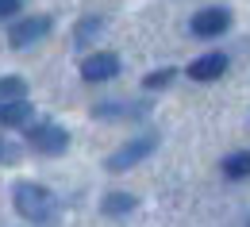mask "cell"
I'll return each instance as SVG.
<instances>
[{
    "instance_id": "cell-8",
    "label": "cell",
    "mask_w": 250,
    "mask_h": 227,
    "mask_svg": "<svg viewBox=\"0 0 250 227\" xmlns=\"http://www.w3.org/2000/svg\"><path fill=\"white\" fill-rule=\"evenodd\" d=\"M27 120H31V104H27V100L0 104V127H23Z\"/></svg>"
},
{
    "instance_id": "cell-11",
    "label": "cell",
    "mask_w": 250,
    "mask_h": 227,
    "mask_svg": "<svg viewBox=\"0 0 250 227\" xmlns=\"http://www.w3.org/2000/svg\"><path fill=\"white\" fill-rule=\"evenodd\" d=\"M27 97V81L23 77H0V104H12V100Z\"/></svg>"
},
{
    "instance_id": "cell-13",
    "label": "cell",
    "mask_w": 250,
    "mask_h": 227,
    "mask_svg": "<svg viewBox=\"0 0 250 227\" xmlns=\"http://www.w3.org/2000/svg\"><path fill=\"white\" fill-rule=\"evenodd\" d=\"M173 77H177V69H169V65H166V69H154V73H146V77H143V85H146V89H166Z\"/></svg>"
},
{
    "instance_id": "cell-1",
    "label": "cell",
    "mask_w": 250,
    "mask_h": 227,
    "mask_svg": "<svg viewBox=\"0 0 250 227\" xmlns=\"http://www.w3.org/2000/svg\"><path fill=\"white\" fill-rule=\"evenodd\" d=\"M12 200H16L20 216H27L31 224H50L54 220V196H50V189H42V185L20 181L12 189Z\"/></svg>"
},
{
    "instance_id": "cell-2",
    "label": "cell",
    "mask_w": 250,
    "mask_h": 227,
    "mask_svg": "<svg viewBox=\"0 0 250 227\" xmlns=\"http://www.w3.org/2000/svg\"><path fill=\"white\" fill-rule=\"evenodd\" d=\"M46 35H50V16H23V20H16L8 27V42L16 50H27L31 42L46 39Z\"/></svg>"
},
{
    "instance_id": "cell-9",
    "label": "cell",
    "mask_w": 250,
    "mask_h": 227,
    "mask_svg": "<svg viewBox=\"0 0 250 227\" xmlns=\"http://www.w3.org/2000/svg\"><path fill=\"white\" fill-rule=\"evenodd\" d=\"M223 177H231V181H247V177H250V150L227 154V158H223Z\"/></svg>"
},
{
    "instance_id": "cell-10",
    "label": "cell",
    "mask_w": 250,
    "mask_h": 227,
    "mask_svg": "<svg viewBox=\"0 0 250 227\" xmlns=\"http://www.w3.org/2000/svg\"><path fill=\"white\" fill-rule=\"evenodd\" d=\"M135 204H139V200H135L131 193H108V196H104V204H100V208H104L108 216H127V212H131Z\"/></svg>"
},
{
    "instance_id": "cell-12",
    "label": "cell",
    "mask_w": 250,
    "mask_h": 227,
    "mask_svg": "<svg viewBox=\"0 0 250 227\" xmlns=\"http://www.w3.org/2000/svg\"><path fill=\"white\" fill-rule=\"evenodd\" d=\"M100 27H104V20H100V16H89V20H81V27L73 31V42H77V46H85V42H89V39L100 31Z\"/></svg>"
},
{
    "instance_id": "cell-14",
    "label": "cell",
    "mask_w": 250,
    "mask_h": 227,
    "mask_svg": "<svg viewBox=\"0 0 250 227\" xmlns=\"http://www.w3.org/2000/svg\"><path fill=\"white\" fill-rule=\"evenodd\" d=\"M23 8V0H0V20H16Z\"/></svg>"
},
{
    "instance_id": "cell-6",
    "label": "cell",
    "mask_w": 250,
    "mask_h": 227,
    "mask_svg": "<svg viewBox=\"0 0 250 227\" xmlns=\"http://www.w3.org/2000/svg\"><path fill=\"white\" fill-rule=\"evenodd\" d=\"M227 27H231V12L227 8H204V12L192 16V35H200V39H216Z\"/></svg>"
},
{
    "instance_id": "cell-5",
    "label": "cell",
    "mask_w": 250,
    "mask_h": 227,
    "mask_svg": "<svg viewBox=\"0 0 250 227\" xmlns=\"http://www.w3.org/2000/svg\"><path fill=\"white\" fill-rule=\"evenodd\" d=\"M116 73H120V58H116L112 50H96V54H89V58L81 62V77H85V81H93V85L112 81Z\"/></svg>"
},
{
    "instance_id": "cell-4",
    "label": "cell",
    "mask_w": 250,
    "mask_h": 227,
    "mask_svg": "<svg viewBox=\"0 0 250 227\" xmlns=\"http://www.w3.org/2000/svg\"><path fill=\"white\" fill-rule=\"evenodd\" d=\"M27 146H35L39 154H62L69 146V135L58 124H39V127L27 131Z\"/></svg>"
},
{
    "instance_id": "cell-3",
    "label": "cell",
    "mask_w": 250,
    "mask_h": 227,
    "mask_svg": "<svg viewBox=\"0 0 250 227\" xmlns=\"http://www.w3.org/2000/svg\"><path fill=\"white\" fill-rule=\"evenodd\" d=\"M154 146H158V139H154V135L131 139V143H127L124 150H116V154H112V158H108L104 165H108L112 173H124V169H131V165H139L143 158H146V154H154Z\"/></svg>"
},
{
    "instance_id": "cell-15",
    "label": "cell",
    "mask_w": 250,
    "mask_h": 227,
    "mask_svg": "<svg viewBox=\"0 0 250 227\" xmlns=\"http://www.w3.org/2000/svg\"><path fill=\"white\" fill-rule=\"evenodd\" d=\"M0 162H16V146H8L4 139H0Z\"/></svg>"
},
{
    "instance_id": "cell-7",
    "label": "cell",
    "mask_w": 250,
    "mask_h": 227,
    "mask_svg": "<svg viewBox=\"0 0 250 227\" xmlns=\"http://www.w3.org/2000/svg\"><path fill=\"white\" fill-rule=\"evenodd\" d=\"M223 73H227V54H219V50L200 54L196 62L188 65V77H192V81H200V85H204V81H219Z\"/></svg>"
}]
</instances>
